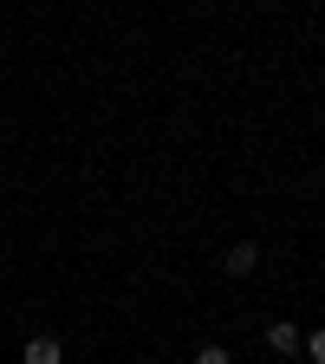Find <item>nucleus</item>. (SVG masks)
Segmentation results:
<instances>
[{"instance_id":"nucleus-5","label":"nucleus","mask_w":325,"mask_h":364,"mask_svg":"<svg viewBox=\"0 0 325 364\" xmlns=\"http://www.w3.org/2000/svg\"><path fill=\"white\" fill-rule=\"evenodd\" d=\"M306 351H312V364H325V332H312V338H306Z\"/></svg>"},{"instance_id":"nucleus-2","label":"nucleus","mask_w":325,"mask_h":364,"mask_svg":"<svg viewBox=\"0 0 325 364\" xmlns=\"http://www.w3.org/2000/svg\"><path fill=\"white\" fill-rule=\"evenodd\" d=\"M20 364H65V345L39 332V338H26V351H20Z\"/></svg>"},{"instance_id":"nucleus-1","label":"nucleus","mask_w":325,"mask_h":364,"mask_svg":"<svg viewBox=\"0 0 325 364\" xmlns=\"http://www.w3.org/2000/svg\"><path fill=\"white\" fill-rule=\"evenodd\" d=\"M254 267H260V247H254V241H235V247L221 254V273H228V280H247Z\"/></svg>"},{"instance_id":"nucleus-3","label":"nucleus","mask_w":325,"mask_h":364,"mask_svg":"<svg viewBox=\"0 0 325 364\" xmlns=\"http://www.w3.org/2000/svg\"><path fill=\"white\" fill-rule=\"evenodd\" d=\"M267 345L280 351V358H293V351H299V326H293V318H280V326L267 332Z\"/></svg>"},{"instance_id":"nucleus-4","label":"nucleus","mask_w":325,"mask_h":364,"mask_svg":"<svg viewBox=\"0 0 325 364\" xmlns=\"http://www.w3.org/2000/svg\"><path fill=\"white\" fill-rule=\"evenodd\" d=\"M196 364H235V358H228L221 345H202V351H196Z\"/></svg>"}]
</instances>
